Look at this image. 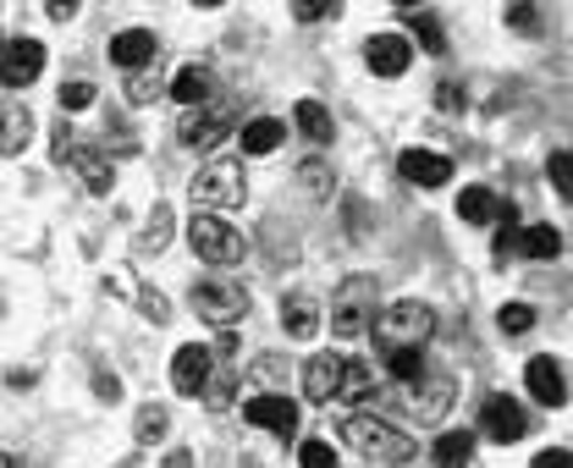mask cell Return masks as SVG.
Masks as SVG:
<instances>
[{"label": "cell", "instance_id": "obj_40", "mask_svg": "<svg viewBox=\"0 0 573 468\" xmlns=\"http://www.w3.org/2000/svg\"><path fill=\"white\" fill-rule=\"evenodd\" d=\"M530 468H573V452H557V446H551V452H540Z\"/></svg>", "mask_w": 573, "mask_h": 468}, {"label": "cell", "instance_id": "obj_25", "mask_svg": "<svg viewBox=\"0 0 573 468\" xmlns=\"http://www.w3.org/2000/svg\"><path fill=\"white\" fill-rule=\"evenodd\" d=\"M282 325H287V336H314L320 331V304L314 298H287L282 304Z\"/></svg>", "mask_w": 573, "mask_h": 468}, {"label": "cell", "instance_id": "obj_13", "mask_svg": "<svg viewBox=\"0 0 573 468\" xmlns=\"http://www.w3.org/2000/svg\"><path fill=\"white\" fill-rule=\"evenodd\" d=\"M226 133H232V111H226V106H199V111H188L183 127H177V138H183L188 149H215Z\"/></svg>", "mask_w": 573, "mask_h": 468}, {"label": "cell", "instance_id": "obj_21", "mask_svg": "<svg viewBox=\"0 0 573 468\" xmlns=\"http://www.w3.org/2000/svg\"><path fill=\"white\" fill-rule=\"evenodd\" d=\"M292 122H298V133H303L309 144H332V138H337L332 111H325L320 100H298V106H292Z\"/></svg>", "mask_w": 573, "mask_h": 468}, {"label": "cell", "instance_id": "obj_6", "mask_svg": "<svg viewBox=\"0 0 573 468\" xmlns=\"http://www.w3.org/2000/svg\"><path fill=\"white\" fill-rule=\"evenodd\" d=\"M370 320H375V281L370 275H353L348 287L332 298V331L337 336H359Z\"/></svg>", "mask_w": 573, "mask_h": 468}, {"label": "cell", "instance_id": "obj_7", "mask_svg": "<svg viewBox=\"0 0 573 468\" xmlns=\"http://www.w3.org/2000/svg\"><path fill=\"white\" fill-rule=\"evenodd\" d=\"M348 353H314L303 364V397L309 403H342V386H348Z\"/></svg>", "mask_w": 573, "mask_h": 468}, {"label": "cell", "instance_id": "obj_8", "mask_svg": "<svg viewBox=\"0 0 573 468\" xmlns=\"http://www.w3.org/2000/svg\"><path fill=\"white\" fill-rule=\"evenodd\" d=\"M242 419L271 430L276 441H292L298 435V408H292V397H276V392H254L249 403H242Z\"/></svg>", "mask_w": 573, "mask_h": 468}, {"label": "cell", "instance_id": "obj_28", "mask_svg": "<svg viewBox=\"0 0 573 468\" xmlns=\"http://www.w3.org/2000/svg\"><path fill=\"white\" fill-rule=\"evenodd\" d=\"M546 176H551V187L573 205V149H557L551 160H546Z\"/></svg>", "mask_w": 573, "mask_h": 468}, {"label": "cell", "instance_id": "obj_16", "mask_svg": "<svg viewBox=\"0 0 573 468\" xmlns=\"http://www.w3.org/2000/svg\"><path fill=\"white\" fill-rule=\"evenodd\" d=\"M154 56H160V50H154V34H149V28H127V34L111 39V61H116L122 72H133V77H138Z\"/></svg>", "mask_w": 573, "mask_h": 468}, {"label": "cell", "instance_id": "obj_37", "mask_svg": "<svg viewBox=\"0 0 573 468\" xmlns=\"http://www.w3.org/2000/svg\"><path fill=\"white\" fill-rule=\"evenodd\" d=\"M508 28H519V34H540V7H530V0L508 7Z\"/></svg>", "mask_w": 573, "mask_h": 468}, {"label": "cell", "instance_id": "obj_12", "mask_svg": "<svg viewBox=\"0 0 573 468\" xmlns=\"http://www.w3.org/2000/svg\"><path fill=\"white\" fill-rule=\"evenodd\" d=\"M210 369H215V353H210L204 342H188V347H177V358H172V386H177L183 397H199V392L210 386Z\"/></svg>", "mask_w": 573, "mask_h": 468}, {"label": "cell", "instance_id": "obj_9", "mask_svg": "<svg viewBox=\"0 0 573 468\" xmlns=\"http://www.w3.org/2000/svg\"><path fill=\"white\" fill-rule=\"evenodd\" d=\"M45 72V45L39 39H7L0 45V83L7 88H28Z\"/></svg>", "mask_w": 573, "mask_h": 468}, {"label": "cell", "instance_id": "obj_36", "mask_svg": "<svg viewBox=\"0 0 573 468\" xmlns=\"http://www.w3.org/2000/svg\"><path fill=\"white\" fill-rule=\"evenodd\" d=\"M166 237H172V210H166V205H154V215H149V232H144V243H149V248H166Z\"/></svg>", "mask_w": 573, "mask_h": 468}, {"label": "cell", "instance_id": "obj_4", "mask_svg": "<svg viewBox=\"0 0 573 468\" xmlns=\"http://www.w3.org/2000/svg\"><path fill=\"white\" fill-rule=\"evenodd\" d=\"M194 309H199V320H210V325H237L242 315H249V293H242V281H221V275H210V281H199L194 287Z\"/></svg>", "mask_w": 573, "mask_h": 468}, {"label": "cell", "instance_id": "obj_18", "mask_svg": "<svg viewBox=\"0 0 573 468\" xmlns=\"http://www.w3.org/2000/svg\"><path fill=\"white\" fill-rule=\"evenodd\" d=\"M61 165H72L77 176H84V182H89V194H111V160H105V155H95V149H84L77 138H72V149H66V160H61Z\"/></svg>", "mask_w": 573, "mask_h": 468}, {"label": "cell", "instance_id": "obj_17", "mask_svg": "<svg viewBox=\"0 0 573 468\" xmlns=\"http://www.w3.org/2000/svg\"><path fill=\"white\" fill-rule=\"evenodd\" d=\"M34 138V111L23 100H0V155H23Z\"/></svg>", "mask_w": 573, "mask_h": 468}, {"label": "cell", "instance_id": "obj_10", "mask_svg": "<svg viewBox=\"0 0 573 468\" xmlns=\"http://www.w3.org/2000/svg\"><path fill=\"white\" fill-rule=\"evenodd\" d=\"M524 386H530V397H535L540 408H562V403H568V374H562V358H551V353L530 358V364H524Z\"/></svg>", "mask_w": 573, "mask_h": 468}, {"label": "cell", "instance_id": "obj_20", "mask_svg": "<svg viewBox=\"0 0 573 468\" xmlns=\"http://www.w3.org/2000/svg\"><path fill=\"white\" fill-rule=\"evenodd\" d=\"M242 155H271V149H282L287 144V127L276 122V116H254V122H242Z\"/></svg>", "mask_w": 573, "mask_h": 468}, {"label": "cell", "instance_id": "obj_22", "mask_svg": "<svg viewBox=\"0 0 573 468\" xmlns=\"http://www.w3.org/2000/svg\"><path fill=\"white\" fill-rule=\"evenodd\" d=\"M458 215L474 221V226H490V221H502V199L490 194V187H463V194H458Z\"/></svg>", "mask_w": 573, "mask_h": 468}, {"label": "cell", "instance_id": "obj_39", "mask_svg": "<svg viewBox=\"0 0 573 468\" xmlns=\"http://www.w3.org/2000/svg\"><path fill=\"white\" fill-rule=\"evenodd\" d=\"M436 106H441V111H463V88H458V83H441V88H436Z\"/></svg>", "mask_w": 573, "mask_h": 468}, {"label": "cell", "instance_id": "obj_14", "mask_svg": "<svg viewBox=\"0 0 573 468\" xmlns=\"http://www.w3.org/2000/svg\"><path fill=\"white\" fill-rule=\"evenodd\" d=\"M397 171H402V182H414V187H447L452 182V160L431 155V149H402Z\"/></svg>", "mask_w": 573, "mask_h": 468}, {"label": "cell", "instance_id": "obj_1", "mask_svg": "<svg viewBox=\"0 0 573 468\" xmlns=\"http://www.w3.org/2000/svg\"><path fill=\"white\" fill-rule=\"evenodd\" d=\"M342 441H348L364 463H381V468H402V463H414V457H420L414 441H408L397 424L375 419V414H353V419L342 424Z\"/></svg>", "mask_w": 573, "mask_h": 468}, {"label": "cell", "instance_id": "obj_26", "mask_svg": "<svg viewBox=\"0 0 573 468\" xmlns=\"http://www.w3.org/2000/svg\"><path fill=\"white\" fill-rule=\"evenodd\" d=\"M397 12H402V23H408V28L420 34V45H425L431 56H441V50H447V34H441V23H436L425 7H397Z\"/></svg>", "mask_w": 573, "mask_h": 468}, {"label": "cell", "instance_id": "obj_30", "mask_svg": "<svg viewBox=\"0 0 573 468\" xmlns=\"http://www.w3.org/2000/svg\"><path fill=\"white\" fill-rule=\"evenodd\" d=\"M497 325H502V336H524V331H535V309L530 304H502Z\"/></svg>", "mask_w": 573, "mask_h": 468}, {"label": "cell", "instance_id": "obj_38", "mask_svg": "<svg viewBox=\"0 0 573 468\" xmlns=\"http://www.w3.org/2000/svg\"><path fill=\"white\" fill-rule=\"evenodd\" d=\"M298 182L309 187V199H325V194H332V176H325V165H303Z\"/></svg>", "mask_w": 573, "mask_h": 468}, {"label": "cell", "instance_id": "obj_23", "mask_svg": "<svg viewBox=\"0 0 573 468\" xmlns=\"http://www.w3.org/2000/svg\"><path fill=\"white\" fill-rule=\"evenodd\" d=\"M431 463H436V468H469V463H474V435H469V430H447V435L431 446Z\"/></svg>", "mask_w": 573, "mask_h": 468}, {"label": "cell", "instance_id": "obj_27", "mask_svg": "<svg viewBox=\"0 0 573 468\" xmlns=\"http://www.w3.org/2000/svg\"><path fill=\"white\" fill-rule=\"evenodd\" d=\"M513 248L530 254V259H557L562 254V237H557V226H524Z\"/></svg>", "mask_w": 573, "mask_h": 468}, {"label": "cell", "instance_id": "obj_15", "mask_svg": "<svg viewBox=\"0 0 573 468\" xmlns=\"http://www.w3.org/2000/svg\"><path fill=\"white\" fill-rule=\"evenodd\" d=\"M364 61H370L375 77H402L408 61H414V45H408L402 34H375V39L364 45Z\"/></svg>", "mask_w": 573, "mask_h": 468}, {"label": "cell", "instance_id": "obj_44", "mask_svg": "<svg viewBox=\"0 0 573 468\" xmlns=\"http://www.w3.org/2000/svg\"><path fill=\"white\" fill-rule=\"evenodd\" d=\"M166 468H194V457H188V452H172V457H166Z\"/></svg>", "mask_w": 573, "mask_h": 468}, {"label": "cell", "instance_id": "obj_24", "mask_svg": "<svg viewBox=\"0 0 573 468\" xmlns=\"http://www.w3.org/2000/svg\"><path fill=\"white\" fill-rule=\"evenodd\" d=\"M172 100H177L183 111H199V106H210V77H204L199 66H183V72L172 77Z\"/></svg>", "mask_w": 573, "mask_h": 468}, {"label": "cell", "instance_id": "obj_5", "mask_svg": "<svg viewBox=\"0 0 573 468\" xmlns=\"http://www.w3.org/2000/svg\"><path fill=\"white\" fill-rule=\"evenodd\" d=\"M188 243H194V254L210 259V264L242 259V232H237L232 221H221V215H194V221H188Z\"/></svg>", "mask_w": 573, "mask_h": 468}, {"label": "cell", "instance_id": "obj_33", "mask_svg": "<svg viewBox=\"0 0 573 468\" xmlns=\"http://www.w3.org/2000/svg\"><path fill=\"white\" fill-rule=\"evenodd\" d=\"M298 463L303 468H337V452H332V441H303L298 446Z\"/></svg>", "mask_w": 573, "mask_h": 468}, {"label": "cell", "instance_id": "obj_3", "mask_svg": "<svg viewBox=\"0 0 573 468\" xmlns=\"http://www.w3.org/2000/svg\"><path fill=\"white\" fill-rule=\"evenodd\" d=\"M188 194H194V215H221V210H237L242 205L249 182H242V165L237 160H210V165L194 171Z\"/></svg>", "mask_w": 573, "mask_h": 468}, {"label": "cell", "instance_id": "obj_34", "mask_svg": "<svg viewBox=\"0 0 573 468\" xmlns=\"http://www.w3.org/2000/svg\"><path fill=\"white\" fill-rule=\"evenodd\" d=\"M342 7H337V0H292V17L298 23H320V17H337Z\"/></svg>", "mask_w": 573, "mask_h": 468}, {"label": "cell", "instance_id": "obj_32", "mask_svg": "<svg viewBox=\"0 0 573 468\" xmlns=\"http://www.w3.org/2000/svg\"><path fill=\"white\" fill-rule=\"evenodd\" d=\"M166 430H172L166 408H154V403H149V408L138 414V441H144V446H154V441H160V435H166Z\"/></svg>", "mask_w": 573, "mask_h": 468}, {"label": "cell", "instance_id": "obj_2", "mask_svg": "<svg viewBox=\"0 0 573 468\" xmlns=\"http://www.w3.org/2000/svg\"><path fill=\"white\" fill-rule=\"evenodd\" d=\"M436 331V309L431 304H414V298H402V304H386L375 315V342L386 353H408V347H425Z\"/></svg>", "mask_w": 573, "mask_h": 468}, {"label": "cell", "instance_id": "obj_35", "mask_svg": "<svg viewBox=\"0 0 573 468\" xmlns=\"http://www.w3.org/2000/svg\"><path fill=\"white\" fill-rule=\"evenodd\" d=\"M359 397H370V364H348V386H342V403H359Z\"/></svg>", "mask_w": 573, "mask_h": 468}, {"label": "cell", "instance_id": "obj_29", "mask_svg": "<svg viewBox=\"0 0 573 468\" xmlns=\"http://www.w3.org/2000/svg\"><path fill=\"white\" fill-rule=\"evenodd\" d=\"M391 374H397V381H408V386H420V381H425V353H420V347L391 353Z\"/></svg>", "mask_w": 573, "mask_h": 468}, {"label": "cell", "instance_id": "obj_43", "mask_svg": "<svg viewBox=\"0 0 573 468\" xmlns=\"http://www.w3.org/2000/svg\"><path fill=\"white\" fill-rule=\"evenodd\" d=\"M45 12H50L55 23H66V17H77V7H72V0H66V7H61V0H55V7H45Z\"/></svg>", "mask_w": 573, "mask_h": 468}, {"label": "cell", "instance_id": "obj_45", "mask_svg": "<svg viewBox=\"0 0 573 468\" xmlns=\"http://www.w3.org/2000/svg\"><path fill=\"white\" fill-rule=\"evenodd\" d=\"M0 468H17V463H12V457H7V452H0Z\"/></svg>", "mask_w": 573, "mask_h": 468}, {"label": "cell", "instance_id": "obj_42", "mask_svg": "<svg viewBox=\"0 0 573 468\" xmlns=\"http://www.w3.org/2000/svg\"><path fill=\"white\" fill-rule=\"evenodd\" d=\"M95 392H100V397H122V386H116V374H95Z\"/></svg>", "mask_w": 573, "mask_h": 468}, {"label": "cell", "instance_id": "obj_11", "mask_svg": "<svg viewBox=\"0 0 573 468\" xmlns=\"http://www.w3.org/2000/svg\"><path fill=\"white\" fill-rule=\"evenodd\" d=\"M479 424H485V435H490V441H502V446L530 435V414L519 408V397H502V392H497V397H485Z\"/></svg>", "mask_w": 573, "mask_h": 468}, {"label": "cell", "instance_id": "obj_31", "mask_svg": "<svg viewBox=\"0 0 573 468\" xmlns=\"http://www.w3.org/2000/svg\"><path fill=\"white\" fill-rule=\"evenodd\" d=\"M89 106H95V83L89 77L61 83V111H89Z\"/></svg>", "mask_w": 573, "mask_h": 468}, {"label": "cell", "instance_id": "obj_19", "mask_svg": "<svg viewBox=\"0 0 573 468\" xmlns=\"http://www.w3.org/2000/svg\"><path fill=\"white\" fill-rule=\"evenodd\" d=\"M447 408H452V381H447V374H425V381L414 386V414L425 424H436Z\"/></svg>", "mask_w": 573, "mask_h": 468}, {"label": "cell", "instance_id": "obj_41", "mask_svg": "<svg viewBox=\"0 0 573 468\" xmlns=\"http://www.w3.org/2000/svg\"><path fill=\"white\" fill-rule=\"evenodd\" d=\"M144 309H149V320H154V325H166V315H172L160 293H144Z\"/></svg>", "mask_w": 573, "mask_h": 468}]
</instances>
